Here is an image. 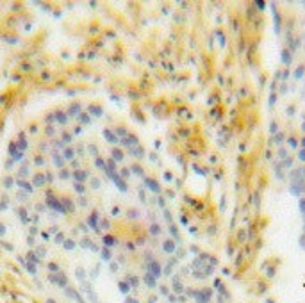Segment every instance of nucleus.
<instances>
[{"label":"nucleus","mask_w":305,"mask_h":303,"mask_svg":"<svg viewBox=\"0 0 305 303\" xmlns=\"http://www.w3.org/2000/svg\"><path fill=\"white\" fill-rule=\"evenodd\" d=\"M121 159H123L121 150H120V148H114V150H113V161H114V162H120Z\"/></svg>","instance_id":"6ab92c4d"},{"label":"nucleus","mask_w":305,"mask_h":303,"mask_svg":"<svg viewBox=\"0 0 305 303\" xmlns=\"http://www.w3.org/2000/svg\"><path fill=\"white\" fill-rule=\"evenodd\" d=\"M64 241H66V239H64V234H61V232H59V234H56V243L63 244Z\"/></svg>","instance_id":"c85d7f7f"},{"label":"nucleus","mask_w":305,"mask_h":303,"mask_svg":"<svg viewBox=\"0 0 305 303\" xmlns=\"http://www.w3.org/2000/svg\"><path fill=\"white\" fill-rule=\"evenodd\" d=\"M88 111H89V114H93V116H102V113H104L102 107H98V105H91Z\"/></svg>","instance_id":"a211bd4d"},{"label":"nucleus","mask_w":305,"mask_h":303,"mask_svg":"<svg viewBox=\"0 0 305 303\" xmlns=\"http://www.w3.org/2000/svg\"><path fill=\"white\" fill-rule=\"evenodd\" d=\"M4 234H5V227L4 223H0V237H4Z\"/></svg>","instance_id":"a19ab883"},{"label":"nucleus","mask_w":305,"mask_h":303,"mask_svg":"<svg viewBox=\"0 0 305 303\" xmlns=\"http://www.w3.org/2000/svg\"><path fill=\"white\" fill-rule=\"evenodd\" d=\"M63 246H64V250H68V251H72V250L75 248V241H72V239H66V241L63 243Z\"/></svg>","instance_id":"4be33fe9"},{"label":"nucleus","mask_w":305,"mask_h":303,"mask_svg":"<svg viewBox=\"0 0 305 303\" xmlns=\"http://www.w3.org/2000/svg\"><path fill=\"white\" fill-rule=\"evenodd\" d=\"M48 269L52 271V275H56V273H59V266L56 264V262H50V264H48Z\"/></svg>","instance_id":"a878e982"},{"label":"nucleus","mask_w":305,"mask_h":303,"mask_svg":"<svg viewBox=\"0 0 305 303\" xmlns=\"http://www.w3.org/2000/svg\"><path fill=\"white\" fill-rule=\"evenodd\" d=\"M104 137H105V141H107V143H113V145H116V143L120 141L118 134L113 132L111 129H104Z\"/></svg>","instance_id":"7ed1b4c3"},{"label":"nucleus","mask_w":305,"mask_h":303,"mask_svg":"<svg viewBox=\"0 0 305 303\" xmlns=\"http://www.w3.org/2000/svg\"><path fill=\"white\" fill-rule=\"evenodd\" d=\"M104 244H105V248L114 246L116 244V237H113V235H105V237H104Z\"/></svg>","instance_id":"2eb2a0df"},{"label":"nucleus","mask_w":305,"mask_h":303,"mask_svg":"<svg viewBox=\"0 0 305 303\" xmlns=\"http://www.w3.org/2000/svg\"><path fill=\"white\" fill-rule=\"evenodd\" d=\"M164 250H166L168 253H172L173 250H175V246H173V243H172V241H166V243H164Z\"/></svg>","instance_id":"cd10ccee"},{"label":"nucleus","mask_w":305,"mask_h":303,"mask_svg":"<svg viewBox=\"0 0 305 303\" xmlns=\"http://www.w3.org/2000/svg\"><path fill=\"white\" fill-rule=\"evenodd\" d=\"M56 120L59 121V125H66L68 123V114L63 113V111H57L56 113Z\"/></svg>","instance_id":"9d476101"},{"label":"nucleus","mask_w":305,"mask_h":303,"mask_svg":"<svg viewBox=\"0 0 305 303\" xmlns=\"http://www.w3.org/2000/svg\"><path fill=\"white\" fill-rule=\"evenodd\" d=\"M59 177H61V178H66V177H72V173H68V171H61Z\"/></svg>","instance_id":"ea45409f"},{"label":"nucleus","mask_w":305,"mask_h":303,"mask_svg":"<svg viewBox=\"0 0 305 303\" xmlns=\"http://www.w3.org/2000/svg\"><path fill=\"white\" fill-rule=\"evenodd\" d=\"M132 171H134V173H137V175H143V170H141V168H139L137 164H136V166L132 168Z\"/></svg>","instance_id":"4c0bfd02"},{"label":"nucleus","mask_w":305,"mask_h":303,"mask_svg":"<svg viewBox=\"0 0 305 303\" xmlns=\"http://www.w3.org/2000/svg\"><path fill=\"white\" fill-rule=\"evenodd\" d=\"M9 157H11V161H14V162L20 161V159L23 157V152L18 148V145H16L14 141H11V143H9Z\"/></svg>","instance_id":"f257e3e1"},{"label":"nucleus","mask_w":305,"mask_h":303,"mask_svg":"<svg viewBox=\"0 0 305 303\" xmlns=\"http://www.w3.org/2000/svg\"><path fill=\"white\" fill-rule=\"evenodd\" d=\"M63 157H64V161H70V159H73L75 157V150L73 148H66L64 153H63Z\"/></svg>","instance_id":"f3484780"},{"label":"nucleus","mask_w":305,"mask_h":303,"mask_svg":"<svg viewBox=\"0 0 305 303\" xmlns=\"http://www.w3.org/2000/svg\"><path fill=\"white\" fill-rule=\"evenodd\" d=\"M146 186H150L153 191H159V186H157V184H153L152 180H146Z\"/></svg>","instance_id":"c9c22d12"},{"label":"nucleus","mask_w":305,"mask_h":303,"mask_svg":"<svg viewBox=\"0 0 305 303\" xmlns=\"http://www.w3.org/2000/svg\"><path fill=\"white\" fill-rule=\"evenodd\" d=\"M16 184H18L21 189H25V193H32V191H34V186H32L30 182H25L23 178H18V180H16Z\"/></svg>","instance_id":"0eeeda50"},{"label":"nucleus","mask_w":305,"mask_h":303,"mask_svg":"<svg viewBox=\"0 0 305 303\" xmlns=\"http://www.w3.org/2000/svg\"><path fill=\"white\" fill-rule=\"evenodd\" d=\"M73 189H75L77 193H79V194H82V193L86 191V189H84V186H80V184H77V182L73 184Z\"/></svg>","instance_id":"7c9ffc66"},{"label":"nucleus","mask_w":305,"mask_h":303,"mask_svg":"<svg viewBox=\"0 0 305 303\" xmlns=\"http://www.w3.org/2000/svg\"><path fill=\"white\" fill-rule=\"evenodd\" d=\"M91 180H93V182H91V187H93V189H98V187H100V182H98V178H91Z\"/></svg>","instance_id":"f704fd0d"},{"label":"nucleus","mask_w":305,"mask_h":303,"mask_svg":"<svg viewBox=\"0 0 305 303\" xmlns=\"http://www.w3.org/2000/svg\"><path fill=\"white\" fill-rule=\"evenodd\" d=\"M4 186H5V187H11V186H13V178H11V177L4 178Z\"/></svg>","instance_id":"2f4dec72"},{"label":"nucleus","mask_w":305,"mask_h":303,"mask_svg":"<svg viewBox=\"0 0 305 303\" xmlns=\"http://www.w3.org/2000/svg\"><path fill=\"white\" fill-rule=\"evenodd\" d=\"M50 282L52 284H56V285H59V287H68V280H66V275H63L61 271L59 273H56V275H50Z\"/></svg>","instance_id":"f03ea898"},{"label":"nucleus","mask_w":305,"mask_h":303,"mask_svg":"<svg viewBox=\"0 0 305 303\" xmlns=\"http://www.w3.org/2000/svg\"><path fill=\"white\" fill-rule=\"evenodd\" d=\"M100 257H102L104 260H111L113 253H111V250H109V248H102V250H100Z\"/></svg>","instance_id":"ddd939ff"},{"label":"nucleus","mask_w":305,"mask_h":303,"mask_svg":"<svg viewBox=\"0 0 305 303\" xmlns=\"http://www.w3.org/2000/svg\"><path fill=\"white\" fill-rule=\"evenodd\" d=\"M45 182H47V175H43V173H38V175H34L32 186H34V187H41V186H43Z\"/></svg>","instance_id":"423d86ee"},{"label":"nucleus","mask_w":305,"mask_h":303,"mask_svg":"<svg viewBox=\"0 0 305 303\" xmlns=\"http://www.w3.org/2000/svg\"><path fill=\"white\" fill-rule=\"evenodd\" d=\"M125 303H137V300H134V298H127V301Z\"/></svg>","instance_id":"79ce46f5"},{"label":"nucleus","mask_w":305,"mask_h":303,"mask_svg":"<svg viewBox=\"0 0 305 303\" xmlns=\"http://www.w3.org/2000/svg\"><path fill=\"white\" fill-rule=\"evenodd\" d=\"M118 287H120V291H121V292H125V294L130 291V285H129V282H123V280L118 284Z\"/></svg>","instance_id":"5701e85b"},{"label":"nucleus","mask_w":305,"mask_h":303,"mask_svg":"<svg viewBox=\"0 0 305 303\" xmlns=\"http://www.w3.org/2000/svg\"><path fill=\"white\" fill-rule=\"evenodd\" d=\"M145 282L150 285V287H153V285H155V282H153V276H152V275H146V276H145Z\"/></svg>","instance_id":"c756f323"},{"label":"nucleus","mask_w":305,"mask_h":303,"mask_svg":"<svg viewBox=\"0 0 305 303\" xmlns=\"http://www.w3.org/2000/svg\"><path fill=\"white\" fill-rule=\"evenodd\" d=\"M111 269H113V271H116V269H118V264H116V262H113V264H111Z\"/></svg>","instance_id":"37998d69"},{"label":"nucleus","mask_w":305,"mask_h":303,"mask_svg":"<svg viewBox=\"0 0 305 303\" xmlns=\"http://www.w3.org/2000/svg\"><path fill=\"white\" fill-rule=\"evenodd\" d=\"M77 118H79L80 125H89V123H91V116H89L88 113H80Z\"/></svg>","instance_id":"f8f14e48"},{"label":"nucleus","mask_w":305,"mask_h":303,"mask_svg":"<svg viewBox=\"0 0 305 303\" xmlns=\"http://www.w3.org/2000/svg\"><path fill=\"white\" fill-rule=\"evenodd\" d=\"M88 150H91L89 153H93V155H96V146H95V145H88Z\"/></svg>","instance_id":"e433bc0d"},{"label":"nucleus","mask_w":305,"mask_h":303,"mask_svg":"<svg viewBox=\"0 0 305 303\" xmlns=\"http://www.w3.org/2000/svg\"><path fill=\"white\" fill-rule=\"evenodd\" d=\"M52 161H54V164H56V168H64V157L63 155H57V153H54L52 155Z\"/></svg>","instance_id":"1a4fd4ad"},{"label":"nucleus","mask_w":305,"mask_h":303,"mask_svg":"<svg viewBox=\"0 0 305 303\" xmlns=\"http://www.w3.org/2000/svg\"><path fill=\"white\" fill-rule=\"evenodd\" d=\"M75 275L79 280H84V276H86V271H84V267H77L75 269Z\"/></svg>","instance_id":"b1692460"},{"label":"nucleus","mask_w":305,"mask_h":303,"mask_svg":"<svg viewBox=\"0 0 305 303\" xmlns=\"http://www.w3.org/2000/svg\"><path fill=\"white\" fill-rule=\"evenodd\" d=\"M96 218H98V214H96V212H93V214L89 216L88 223H89V227H91V228H96V230H98V227H96Z\"/></svg>","instance_id":"412c9836"},{"label":"nucleus","mask_w":305,"mask_h":303,"mask_svg":"<svg viewBox=\"0 0 305 303\" xmlns=\"http://www.w3.org/2000/svg\"><path fill=\"white\" fill-rule=\"evenodd\" d=\"M121 143H123V145H127V146H130V145H136V143H137V139H136L134 136H127V137H123V139H121Z\"/></svg>","instance_id":"dca6fc26"},{"label":"nucleus","mask_w":305,"mask_h":303,"mask_svg":"<svg viewBox=\"0 0 305 303\" xmlns=\"http://www.w3.org/2000/svg\"><path fill=\"white\" fill-rule=\"evenodd\" d=\"M38 255L39 257H45V255H47V250H45V248H38Z\"/></svg>","instance_id":"58836bf2"},{"label":"nucleus","mask_w":305,"mask_h":303,"mask_svg":"<svg viewBox=\"0 0 305 303\" xmlns=\"http://www.w3.org/2000/svg\"><path fill=\"white\" fill-rule=\"evenodd\" d=\"M25 266H27V269H29V271H30L32 275L36 273V267H34V264H32V262H27V264H25Z\"/></svg>","instance_id":"72a5a7b5"},{"label":"nucleus","mask_w":305,"mask_h":303,"mask_svg":"<svg viewBox=\"0 0 305 303\" xmlns=\"http://www.w3.org/2000/svg\"><path fill=\"white\" fill-rule=\"evenodd\" d=\"M152 273H153V276H157V275L161 273V267H159L157 262H152Z\"/></svg>","instance_id":"bb28decb"},{"label":"nucleus","mask_w":305,"mask_h":303,"mask_svg":"<svg viewBox=\"0 0 305 303\" xmlns=\"http://www.w3.org/2000/svg\"><path fill=\"white\" fill-rule=\"evenodd\" d=\"M47 303H54V300H48V301H47Z\"/></svg>","instance_id":"c03bdc74"},{"label":"nucleus","mask_w":305,"mask_h":303,"mask_svg":"<svg viewBox=\"0 0 305 303\" xmlns=\"http://www.w3.org/2000/svg\"><path fill=\"white\" fill-rule=\"evenodd\" d=\"M80 246H82V248H89L91 251H96V250H98V248H96V244L93 243V241H91V239H89V237H84V239L80 241Z\"/></svg>","instance_id":"6e6552de"},{"label":"nucleus","mask_w":305,"mask_h":303,"mask_svg":"<svg viewBox=\"0 0 305 303\" xmlns=\"http://www.w3.org/2000/svg\"><path fill=\"white\" fill-rule=\"evenodd\" d=\"M16 145H18V148L21 152L27 150V139H25V136H23V134H20V139H18V143H16Z\"/></svg>","instance_id":"4468645a"},{"label":"nucleus","mask_w":305,"mask_h":303,"mask_svg":"<svg viewBox=\"0 0 305 303\" xmlns=\"http://www.w3.org/2000/svg\"><path fill=\"white\" fill-rule=\"evenodd\" d=\"M95 164H96V168H98V170H105V168H107V162H105L102 157H96V159H95Z\"/></svg>","instance_id":"aec40b11"},{"label":"nucleus","mask_w":305,"mask_h":303,"mask_svg":"<svg viewBox=\"0 0 305 303\" xmlns=\"http://www.w3.org/2000/svg\"><path fill=\"white\" fill-rule=\"evenodd\" d=\"M29 171H30V170H29V166H21V168H20V171H18L20 178H23V177H27V175H29Z\"/></svg>","instance_id":"393cba45"},{"label":"nucleus","mask_w":305,"mask_h":303,"mask_svg":"<svg viewBox=\"0 0 305 303\" xmlns=\"http://www.w3.org/2000/svg\"><path fill=\"white\" fill-rule=\"evenodd\" d=\"M80 113H82V111H80V105H79V104H72L66 114H68V116H79Z\"/></svg>","instance_id":"9b49d317"},{"label":"nucleus","mask_w":305,"mask_h":303,"mask_svg":"<svg viewBox=\"0 0 305 303\" xmlns=\"http://www.w3.org/2000/svg\"><path fill=\"white\" fill-rule=\"evenodd\" d=\"M111 178H113V182L116 184V187H118L120 191H127V184L123 182V178H121L118 173H113V175H111Z\"/></svg>","instance_id":"39448f33"},{"label":"nucleus","mask_w":305,"mask_h":303,"mask_svg":"<svg viewBox=\"0 0 305 303\" xmlns=\"http://www.w3.org/2000/svg\"><path fill=\"white\" fill-rule=\"evenodd\" d=\"M36 166H45V159H43L41 155H38V157H36Z\"/></svg>","instance_id":"473e14b6"},{"label":"nucleus","mask_w":305,"mask_h":303,"mask_svg":"<svg viewBox=\"0 0 305 303\" xmlns=\"http://www.w3.org/2000/svg\"><path fill=\"white\" fill-rule=\"evenodd\" d=\"M72 178L75 180L77 184H80V182H86V178H88V171L84 170H75L72 173Z\"/></svg>","instance_id":"20e7f679"}]
</instances>
